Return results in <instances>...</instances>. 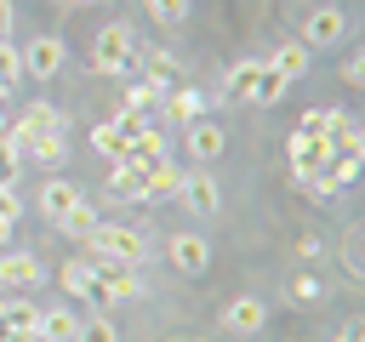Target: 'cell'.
<instances>
[{
    "instance_id": "9a60e30c",
    "label": "cell",
    "mask_w": 365,
    "mask_h": 342,
    "mask_svg": "<svg viewBox=\"0 0 365 342\" xmlns=\"http://www.w3.org/2000/svg\"><path fill=\"white\" fill-rule=\"evenodd\" d=\"M40 274H46V268H40L34 251H6V256H0V285H23V291H29V285H40Z\"/></svg>"
},
{
    "instance_id": "4fadbf2b",
    "label": "cell",
    "mask_w": 365,
    "mask_h": 342,
    "mask_svg": "<svg viewBox=\"0 0 365 342\" xmlns=\"http://www.w3.org/2000/svg\"><path fill=\"white\" fill-rule=\"evenodd\" d=\"M171 262H177V274H205V262H211V245L200 239V234H171Z\"/></svg>"
},
{
    "instance_id": "52a82bcc",
    "label": "cell",
    "mask_w": 365,
    "mask_h": 342,
    "mask_svg": "<svg viewBox=\"0 0 365 342\" xmlns=\"http://www.w3.org/2000/svg\"><path fill=\"white\" fill-rule=\"evenodd\" d=\"M228 148V125L222 120H211V114H200V120H188V154L205 165V160H217Z\"/></svg>"
},
{
    "instance_id": "f35d334b",
    "label": "cell",
    "mask_w": 365,
    "mask_h": 342,
    "mask_svg": "<svg viewBox=\"0 0 365 342\" xmlns=\"http://www.w3.org/2000/svg\"><path fill=\"white\" fill-rule=\"evenodd\" d=\"M6 239H11V217H0V245H6Z\"/></svg>"
},
{
    "instance_id": "74e56055",
    "label": "cell",
    "mask_w": 365,
    "mask_h": 342,
    "mask_svg": "<svg viewBox=\"0 0 365 342\" xmlns=\"http://www.w3.org/2000/svg\"><path fill=\"white\" fill-rule=\"evenodd\" d=\"M0 342H23V336H17V331H11L6 319H0Z\"/></svg>"
},
{
    "instance_id": "484cf974",
    "label": "cell",
    "mask_w": 365,
    "mask_h": 342,
    "mask_svg": "<svg viewBox=\"0 0 365 342\" xmlns=\"http://www.w3.org/2000/svg\"><path fill=\"white\" fill-rule=\"evenodd\" d=\"M160 97H165V86H160V80H137V86H125V108H131V114L154 108Z\"/></svg>"
},
{
    "instance_id": "1f68e13d",
    "label": "cell",
    "mask_w": 365,
    "mask_h": 342,
    "mask_svg": "<svg viewBox=\"0 0 365 342\" xmlns=\"http://www.w3.org/2000/svg\"><path fill=\"white\" fill-rule=\"evenodd\" d=\"M148 11H154L160 23H182V17H188V0H148Z\"/></svg>"
},
{
    "instance_id": "d4e9b609",
    "label": "cell",
    "mask_w": 365,
    "mask_h": 342,
    "mask_svg": "<svg viewBox=\"0 0 365 342\" xmlns=\"http://www.w3.org/2000/svg\"><path fill=\"white\" fill-rule=\"evenodd\" d=\"M285 91H291V80H279V74L262 63V74H257V86H251V97H245V103H279Z\"/></svg>"
},
{
    "instance_id": "d6a6232c",
    "label": "cell",
    "mask_w": 365,
    "mask_h": 342,
    "mask_svg": "<svg viewBox=\"0 0 365 342\" xmlns=\"http://www.w3.org/2000/svg\"><path fill=\"white\" fill-rule=\"evenodd\" d=\"M342 268L359 279V234H348V239H342Z\"/></svg>"
},
{
    "instance_id": "ffe728a7",
    "label": "cell",
    "mask_w": 365,
    "mask_h": 342,
    "mask_svg": "<svg viewBox=\"0 0 365 342\" xmlns=\"http://www.w3.org/2000/svg\"><path fill=\"white\" fill-rule=\"evenodd\" d=\"M108 194H114V200H148V177L131 171V165H114V171H108Z\"/></svg>"
},
{
    "instance_id": "8992f818",
    "label": "cell",
    "mask_w": 365,
    "mask_h": 342,
    "mask_svg": "<svg viewBox=\"0 0 365 342\" xmlns=\"http://www.w3.org/2000/svg\"><path fill=\"white\" fill-rule=\"evenodd\" d=\"M348 34V17L336 11V6H314L308 11V23H302V46L314 51V46H336Z\"/></svg>"
},
{
    "instance_id": "2e32d148",
    "label": "cell",
    "mask_w": 365,
    "mask_h": 342,
    "mask_svg": "<svg viewBox=\"0 0 365 342\" xmlns=\"http://www.w3.org/2000/svg\"><path fill=\"white\" fill-rule=\"evenodd\" d=\"M182 200L194 205V217H211L222 194H217V182H211V171H188V177H182Z\"/></svg>"
},
{
    "instance_id": "4dcf8cb0",
    "label": "cell",
    "mask_w": 365,
    "mask_h": 342,
    "mask_svg": "<svg viewBox=\"0 0 365 342\" xmlns=\"http://www.w3.org/2000/svg\"><path fill=\"white\" fill-rule=\"evenodd\" d=\"M74 342H120V336H114V325L97 314V319H86V325L74 331Z\"/></svg>"
},
{
    "instance_id": "f546056e",
    "label": "cell",
    "mask_w": 365,
    "mask_h": 342,
    "mask_svg": "<svg viewBox=\"0 0 365 342\" xmlns=\"http://www.w3.org/2000/svg\"><path fill=\"white\" fill-rule=\"evenodd\" d=\"M17 160H23V148H17V142H11V131H6V137H0V188H11Z\"/></svg>"
},
{
    "instance_id": "ac0fdd59",
    "label": "cell",
    "mask_w": 365,
    "mask_h": 342,
    "mask_svg": "<svg viewBox=\"0 0 365 342\" xmlns=\"http://www.w3.org/2000/svg\"><path fill=\"white\" fill-rule=\"evenodd\" d=\"M342 125H354L348 108H308V114L297 120V131H314V137H336Z\"/></svg>"
},
{
    "instance_id": "7402d4cb",
    "label": "cell",
    "mask_w": 365,
    "mask_h": 342,
    "mask_svg": "<svg viewBox=\"0 0 365 342\" xmlns=\"http://www.w3.org/2000/svg\"><path fill=\"white\" fill-rule=\"evenodd\" d=\"M182 177H188V171H177L171 160H160V165L148 171V200H171V194H182Z\"/></svg>"
},
{
    "instance_id": "d590c367",
    "label": "cell",
    "mask_w": 365,
    "mask_h": 342,
    "mask_svg": "<svg viewBox=\"0 0 365 342\" xmlns=\"http://www.w3.org/2000/svg\"><path fill=\"white\" fill-rule=\"evenodd\" d=\"M336 342H365V331H359V325H348V331H342Z\"/></svg>"
},
{
    "instance_id": "5b68a950",
    "label": "cell",
    "mask_w": 365,
    "mask_h": 342,
    "mask_svg": "<svg viewBox=\"0 0 365 342\" xmlns=\"http://www.w3.org/2000/svg\"><path fill=\"white\" fill-rule=\"evenodd\" d=\"M17 57H23V74H34V80H51V74L63 68V40H57V34H34V40H29Z\"/></svg>"
},
{
    "instance_id": "e0dca14e",
    "label": "cell",
    "mask_w": 365,
    "mask_h": 342,
    "mask_svg": "<svg viewBox=\"0 0 365 342\" xmlns=\"http://www.w3.org/2000/svg\"><path fill=\"white\" fill-rule=\"evenodd\" d=\"M268 68H274L279 80H302V74H308V46H302V40H285V46L268 57Z\"/></svg>"
},
{
    "instance_id": "44dd1931",
    "label": "cell",
    "mask_w": 365,
    "mask_h": 342,
    "mask_svg": "<svg viewBox=\"0 0 365 342\" xmlns=\"http://www.w3.org/2000/svg\"><path fill=\"white\" fill-rule=\"evenodd\" d=\"M257 74H262V63H257V57L234 63V68H228V80H222V97H240V103H245V97H251V86H257Z\"/></svg>"
},
{
    "instance_id": "60d3db41",
    "label": "cell",
    "mask_w": 365,
    "mask_h": 342,
    "mask_svg": "<svg viewBox=\"0 0 365 342\" xmlns=\"http://www.w3.org/2000/svg\"><path fill=\"white\" fill-rule=\"evenodd\" d=\"M23 342H46V336H23Z\"/></svg>"
},
{
    "instance_id": "ba28073f",
    "label": "cell",
    "mask_w": 365,
    "mask_h": 342,
    "mask_svg": "<svg viewBox=\"0 0 365 342\" xmlns=\"http://www.w3.org/2000/svg\"><path fill=\"white\" fill-rule=\"evenodd\" d=\"M63 291H68V296H86L91 308H114V296H108V285L91 274V262H63Z\"/></svg>"
},
{
    "instance_id": "3957f363",
    "label": "cell",
    "mask_w": 365,
    "mask_h": 342,
    "mask_svg": "<svg viewBox=\"0 0 365 342\" xmlns=\"http://www.w3.org/2000/svg\"><path fill=\"white\" fill-rule=\"evenodd\" d=\"M143 131H148V120H143V114H131V108H120L114 120H103V125L91 131V148H97V154H108V160H120V154H125V142H131V137H143Z\"/></svg>"
},
{
    "instance_id": "30bf717a",
    "label": "cell",
    "mask_w": 365,
    "mask_h": 342,
    "mask_svg": "<svg viewBox=\"0 0 365 342\" xmlns=\"http://www.w3.org/2000/svg\"><path fill=\"white\" fill-rule=\"evenodd\" d=\"M91 274L108 285V296L120 302V296H137L143 285H137V262H114V256H91Z\"/></svg>"
},
{
    "instance_id": "9c48e42d",
    "label": "cell",
    "mask_w": 365,
    "mask_h": 342,
    "mask_svg": "<svg viewBox=\"0 0 365 342\" xmlns=\"http://www.w3.org/2000/svg\"><path fill=\"white\" fill-rule=\"evenodd\" d=\"M325 160H331V137H314V131H291V165H297V177H314Z\"/></svg>"
},
{
    "instance_id": "f1b7e54d",
    "label": "cell",
    "mask_w": 365,
    "mask_h": 342,
    "mask_svg": "<svg viewBox=\"0 0 365 342\" xmlns=\"http://www.w3.org/2000/svg\"><path fill=\"white\" fill-rule=\"evenodd\" d=\"M17 80H23V57H17L11 40H0V91H11Z\"/></svg>"
},
{
    "instance_id": "e575fe53",
    "label": "cell",
    "mask_w": 365,
    "mask_h": 342,
    "mask_svg": "<svg viewBox=\"0 0 365 342\" xmlns=\"http://www.w3.org/2000/svg\"><path fill=\"white\" fill-rule=\"evenodd\" d=\"M0 217H11V222H17V194H11V188H0Z\"/></svg>"
},
{
    "instance_id": "8fae6325",
    "label": "cell",
    "mask_w": 365,
    "mask_h": 342,
    "mask_svg": "<svg viewBox=\"0 0 365 342\" xmlns=\"http://www.w3.org/2000/svg\"><path fill=\"white\" fill-rule=\"evenodd\" d=\"M222 325L240 331V336H257V331L268 325V302H262V296H234V302L222 308Z\"/></svg>"
},
{
    "instance_id": "d6986e66",
    "label": "cell",
    "mask_w": 365,
    "mask_h": 342,
    "mask_svg": "<svg viewBox=\"0 0 365 342\" xmlns=\"http://www.w3.org/2000/svg\"><path fill=\"white\" fill-rule=\"evenodd\" d=\"M74 331H80V319H74L68 308H40L34 336H46V342H74Z\"/></svg>"
},
{
    "instance_id": "6da1fadb",
    "label": "cell",
    "mask_w": 365,
    "mask_h": 342,
    "mask_svg": "<svg viewBox=\"0 0 365 342\" xmlns=\"http://www.w3.org/2000/svg\"><path fill=\"white\" fill-rule=\"evenodd\" d=\"M131 63H137L131 28H125V23H108V28L97 34V46H91V68H97V74H131Z\"/></svg>"
},
{
    "instance_id": "277c9868",
    "label": "cell",
    "mask_w": 365,
    "mask_h": 342,
    "mask_svg": "<svg viewBox=\"0 0 365 342\" xmlns=\"http://www.w3.org/2000/svg\"><path fill=\"white\" fill-rule=\"evenodd\" d=\"M63 125H68V120H63V108H51V103H29V108H23V120L11 125V142L23 148V142H34V137H63Z\"/></svg>"
},
{
    "instance_id": "603a6c76",
    "label": "cell",
    "mask_w": 365,
    "mask_h": 342,
    "mask_svg": "<svg viewBox=\"0 0 365 342\" xmlns=\"http://www.w3.org/2000/svg\"><path fill=\"white\" fill-rule=\"evenodd\" d=\"M200 108H205V97H200L194 86H182V91H171V97H165V114H171V120H182V125H188V120H200Z\"/></svg>"
},
{
    "instance_id": "5bb4252c",
    "label": "cell",
    "mask_w": 365,
    "mask_h": 342,
    "mask_svg": "<svg viewBox=\"0 0 365 342\" xmlns=\"http://www.w3.org/2000/svg\"><path fill=\"white\" fill-rule=\"evenodd\" d=\"M80 205V188L68 182V177H51L46 188H40V217H51V222H63L68 211Z\"/></svg>"
},
{
    "instance_id": "ab89813d",
    "label": "cell",
    "mask_w": 365,
    "mask_h": 342,
    "mask_svg": "<svg viewBox=\"0 0 365 342\" xmlns=\"http://www.w3.org/2000/svg\"><path fill=\"white\" fill-rule=\"evenodd\" d=\"M6 131H11V120H6V114H0V137H6Z\"/></svg>"
},
{
    "instance_id": "836d02e7",
    "label": "cell",
    "mask_w": 365,
    "mask_h": 342,
    "mask_svg": "<svg viewBox=\"0 0 365 342\" xmlns=\"http://www.w3.org/2000/svg\"><path fill=\"white\" fill-rule=\"evenodd\" d=\"M342 80L359 86V80H365V57H348V63H342Z\"/></svg>"
},
{
    "instance_id": "7a4b0ae2",
    "label": "cell",
    "mask_w": 365,
    "mask_h": 342,
    "mask_svg": "<svg viewBox=\"0 0 365 342\" xmlns=\"http://www.w3.org/2000/svg\"><path fill=\"white\" fill-rule=\"evenodd\" d=\"M91 256H114V262H143V234L137 228H120V222H97L86 234Z\"/></svg>"
},
{
    "instance_id": "83f0119b",
    "label": "cell",
    "mask_w": 365,
    "mask_h": 342,
    "mask_svg": "<svg viewBox=\"0 0 365 342\" xmlns=\"http://www.w3.org/2000/svg\"><path fill=\"white\" fill-rule=\"evenodd\" d=\"M319 296H325V279L314 268H297L291 274V302H319Z\"/></svg>"
},
{
    "instance_id": "cb8c5ba5",
    "label": "cell",
    "mask_w": 365,
    "mask_h": 342,
    "mask_svg": "<svg viewBox=\"0 0 365 342\" xmlns=\"http://www.w3.org/2000/svg\"><path fill=\"white\" fill-rule=\"evenodd\" d=\"M6 325H11L17 336H34V325H40V308H34V302H23V296H6Z\"/></svg>"
},
{
    "instance_id": "4316f807",
    "label": "cell",
    "mask_w": 365,
    "mask_h": 342,
    "mask_svg": "<svg viewBox=\"0 0 365 342\" xmlns=\"http://www.w3.org/2000/svg\"><path fill=\"white\" fill-rule=\"evenodd\" d=\"M23 154H29V160H40V165H63L68 142H63V137H34V142H23Z\"/></svg>"
},
{
    "instance_id": "7c38bea8",
    "label": "cell",
    "mask_w": 365,
    "mask_h": 342,
    "mask_svg": "<svg viewBox=\"0 0 365 342\" xmlns=\"http://www.w3.org/2000/svg\"><path fill=\"white\" fill-rule=\"evenodd\" d=\"M160 160H165V142H160V137H154V125H148L143 137H131V142H125V154H120L114 165H131V171H143V177H148Z\"/></svg>"
},
{
    "instance_id": "8d00e7d4",
    "label": "cell",
    "mask_w": 365,
    "mask_h": 342,
    "mask_svg": "<svg viewBox=\"0 0 365 342\" xmlns=\"http://www.w3.org/2000/svg\"><path fill=\"white\" fill-rule=\"evenodd\" d=\"M6 28H11V6L0 0V40H6Z\"/></svg>"
}]
</instances>
